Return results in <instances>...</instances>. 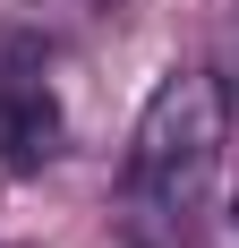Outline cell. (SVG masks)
<instances>
[{"mask_svg": "<svg viewBox=\"0 0 239 248\" xmlns=\"http://www.w3.org/2000/svg\"><path fill=\"white\" fill-rule=\"evenodd\" d=\"M231 146V94L214 69H179L154 86L128 137V171H120V231L128 248H188L222 180Z\"/></svg>", "mask_w": 239, "mask_h": 248, "instance_id": "6da1fadb", "label": "cell"}, {"mask_svg": "<svg viewBox=\"0 0 239 248\" xmlns=\"http://www.w3.org/2000/svg\"><path fill=\"white\" fill-rule=\"evenodd\" d=\"M60 154V103L34 77H0V171H43Z\"/></svg>", "mask_w": 239, "mask_h": 248, "instance_id": "7a4b0ae2", "label": "cell"}, {"mask_svg": "<svg viewBox=\"0 0 239 248\" xmlns=\"http://www.w3.org/2000/svg\"><path fill=\"white\" fill-rule=\"evenodd\" d=\"M86 9H94V17H128L137 0H86Z\"/></svg>", "mask_w": 239, "mask_h": 248, "instance_id": "3957f363", "label": "cell"}]
</instances>
